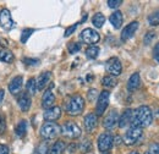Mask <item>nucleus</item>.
<instances>
[{
	"label": "nucleus",
	"mask_w": 159,
	"mask_h": 154,
	"mask_svg": "<svg viewBox=\"0 0 159 154\" xmlns=\"http://www.w3.org/2000/svg\"><path fill=\"white\" fill-rule=\"evenodd\" d=\"M153 121V114L152 110L149 109V106L147 105H142L137 108L136 110H134V116H132V121H131V126L132 127H148Z\"/></svg>",
	"instance_id": "nucleus-1"
},
{
	"label": "nucleus",
	"mask_w": 159,
	"mask_h": 154,
	"mask_svg": "<svg viewBox=\"0 0 159 154\" xmlns=\"http://www.w3.org/2000/svg\"><path fill=\"white\" fill-rule=\"evenodd\" d=\"M65 109L70 115H80L84 109V99L80 94H75V96L70 97L69 100L66 102Z\"/></svg>",
	"instance_id": "nucleus-2"
},
{
	"label": "nucleus",
	"mask_w": 159,
	"mask_h": 154,
	"mask_svg": "<svg viewBox=\"0 0 159 154\" xmlns=\"http://www.w3.org/2000/svg\"><path fill=\"white\" fill-rule=\"evenodd\" d=\"M61 134V129L55 122H45L40 127V136L44 139H54Z\"/></svg>",
	"instance_id": "nucleus-3"
},
{
	"label": "nucleus",
	"mask_w": 159,
	"mask_h": 154,
	"mask_svg": "<svg viewBox=\"0 0 159 154\" xmlns=\"http://www.w3.org/2000/svg\"><path fill=\"white\" fill-rule=\"evenodd\" d=\"M61 134L70 138V139H76L81 136V129L77 124L72 122V121H66L61 127Z\"/></svg>",
	"instance_id": "nucleus-4"
},
{
	"label": "nucleus",
	"mask_w": 159,
	"mask_h": 154,
	"mask_svg": "<svg viewBox=\"0 0 159 154\" xmlns=\"http://www.w3.org/2000/svg\"><path fill=\"white\" fill-rule=\"evenodd\" d=\"M109 98H110V93L108 91H103L100 92L98 99H97V106H96V115L102 116L104 114V111L107 110L108 105H109Z\"/></svg>",
	"instance_id": "nucleus-5"
},
{
	"label": "nucleus",
	"mask_w": 159,
	"mask_h": 154,
	"mask_svg": "<svg viewBox=\"0 0 159 154\" xmlns=\"http://www.w3.org/2000/svg\"><path fill=\"white\" fill-rule=\"evenodd\" d=\"M80 38H81V40H82L83 43L93 45V44L98 43L100 40V36L97 31H94V29H92V28H86V29H83V31L81 32Z\"/></svg>",
	"instance_id": "nucleus-6"
},
{
	"label": "nucleus",
	"mask_w": 159,
	"mask_h": 154,
	"mask_svg": "<svg viewBox=\"0 0 159 154\" xmlns=\"http://www.w3.org/2000/svg\"><path fill=\"white\" fill-rule=\"evenodd\" d=\"M142 129L139 127H131L126 131V134L124 135V143L126 146H132L135 144L139 138L142 137Z\"/></svg>",
	"instance_id": "nucleus-7"
},
{
	"label": "nucleus",
	"mask_w": 159,
	"mask_h": 154,
	"mask_svg": "<svg viewBox=\"0 0 159 154\" xmlns=\"http://www.w3.org/2000/svg\"><path fill=\"white\" fill-rule=\"evenodd\" d=\"M105 70L108 74H110V76H119L122 71V65L119 59L113 57L105 62Z\"/></svg>",
	"instance_id": "nucleus-8"
},
{
	"label": "nucleus",
	"mask_w": 159,
	"mask_h": 154,
	"mask_svg": "<svg viewBox=\"0 0 159 154\" xmlns=\"http://www.w3.org/2000/svg\"><path fill=\"white\" fill-rule=\"evenodd\" d=\"M114 144V138L110 134H102L98 137V149L102 153H107Z\"/></svg>",
	"instance_id": "nucleus-9"
},
{
	"label": "nucleus",
	"mask_w": 159,
	"mask_h": 154,
	"mask_svg": "<svg viewBox=\"0 0 159 154\" xmlns=\"http://www.w3.org/2000/svg\"><path fill=\"white\" fill-rule=\"evenodd\" d=\"M0 26L5 29V31H10L14 28L15 22L11 17V14L7 9H2L0 11Z\"/></svg>",
	"instance_id": "nucleus-10"
},
{
	"label": "nucleus",
	"mask_w": 159,
	"mask_h": 154,
	"mask_svg": "<svg viewBox=\"0 0 159 154\" xmlns=\"http://www.w3.org/2000/svg\"><path fill=\"white\" fill-rule=\"evenodd\" d=\"M118 122H119V114H118V111L116 110H111L104 117L103 126L105 129H108V130H111V129H114L116 126Z\"/></svg>",
	"instance_id": "nucleus-11"
},
{
	"label": "nucleus",
	"mask_w": 159,
	"mask_h": 154,
	"mask_svg": "<svg viewBox=\"0 0 159 154\" xmlns=\"http://www.w3.org/2000/svg\"><path fill=\"white\" fill-rule=\"evenodd\" d=\"M137 29H139V22L137 21H134V22L129 23L122 29V32H121V40L122 42H126V40H129L130 38H132Z\"/></svg>",
	"instance_id": "nucleus-12"
},
{
	"label": "nucleus",
	"mask_w": 159,
	"mask_h": 154,
	"mask_svg": "<svg viewBox=\"0 0 159 154\" xmlns=\"http://www.w3.org/2000/svg\"><path fill=\"white\" fill-rule=\"evenodd\" d=\"M17 104L20 106V109L22 111H28L30 108H31V104H32V99L31 96L27 93V92H21L19 97H17Z\"/></svg>",
	"instance_id": "nucleus-13"
},
{
	"label": "nucleus",
	"mask_w": 159,
	"mask_h": 154,
	"mask_svg": "<svg viewBox=\"0 0 159 154\" xmlns=\"http://www.w3.org/2000/svg\"><path fill=\"white\" fill-rule=\"evenodd\" d=\"M61 116V109L59 106H52L49 109H47L43 114V117L48 121V122H52V121H57L58 119H60Z\"/></svg>",
	"instance_id": "nucleus-14"
},
{
	"label": "nucleus",
	"mask_w": 159,
	"mask_h": 154,
	"mask_svg": "<svg viewBox=\"0 0 159 154\" xmlns=\"http://www.w3.org/2000/svg\"><path fill=\"white\" fill-rule=\"evenodd\" d=\"M54 103H55V96L52 92V89L49 88L44 92V94L42 97V106L44 109H49V108L54 106Z\"/></svg>",
	"instance_id": "nucleus-15"
},
{
	"label": "nucleus",
	"mask_w": 159,
	"mask_h": 154,
	"mask_svg": "<svg viewBox=\"0 0 159 154\" xmlns=\"http://www.w3.org/2000/svg\"><path fill=\"white\" fill-rule=\"evenodd\" d=\"M97 122H98V116L94 113H89L88 115L84 117V129L87 132H92L96 127H97Z\"/></svg>",
	"instance_id": "nucleus-16"
},
{
	"label": "nucleus",
	"mask_w": 159,
	"mask_h": 154,
	"mask_svg": "<svg viewBox=\"0 0 159 154\" xmlns=\"http://www.w3.org/2000/svg\"><path fill=\"white\" fill-rule=\"evenodd\" d=\"M22 83H23V78L22 76H16L11 79V82L9 83V91L12 94H19L22 88Z\"/></svg>",
	"instance_id": "nucleus-17"
},
{
	"label": "nucleus",
	"mask_w": 159,
	"mask_h": 154,
	"mask_svg": "<svg viewBox=\"0 0 159 154\" xmlns=\"http://www.w3.org/2000/svg\"><path fill=\"white\" fill-rule=\"evenodd\" d=\"M132 116H134V110H132V109H126V110L122 113V115L120 116L119 127L124 129V127H126L129 124H131Z\"/></svg>",
	"instance_id": "nucleus-18"
},
{
	"label": "nucleus",
	"mask_w": 159,
	"mask_h": 154,
	"mask_svg": "<svg viewBox=\"0 0 159 154\" xmlns=\"http://www.w3.org/2000/svg\"><path fill=\"white\" fill-rule=\"evenodd\" d=\"M139 84H141V77H139V72L132 74L131 77L129 78V82H127V89H129V92H134V91H136V89L139 87Z\"/></svg>",
	"instance_id": "nucleus-19"
},
{
	"label": "nucleus",
	"mask_w": 159,
	"mask_h": 154,
	"mask_svg": "<svg viewBox=\"0 0 159 154\" xmlns=\"http://www.w3.org/2000/svg\"><path fill=\"white\" fill-rule=\"evenodd\" d=\"M109 21H110V23L113 25L114 28L119 29L120 27H121V25H122V22H124V16H122V14L120 11H115V12H113L110 15Z\"/></svg>",
	"instance_id": "nucleus-20"
},
{
	"label": "nucleus",
	"mask_w": 159,
	"mask_h": 154,
	"mask_svg": "<svg viewBox=\"0 0 159 154\" xmlns=\"http://www.w3.org/2000/svg\"><path fill=\"white\" fill-rule=\"evenodd\" d=\"M50 77H52V72H49V71H48V72H43V74L38 77V79H37V91L44 89V87L48 84Z\"/></svg>",
	"instance_id": "nucleus-21"
},
{
	"label": "nucleus",
	"mask_w": 159,
	"mask_h": 154,
	"mask_svg": "<svg viewBox=\"0 0 159 154\" xmlns=\"http://www.w3.org/2000/svg\"><path fill=\"white\" fill-rule=\"evenodd\" d=\"M65 149V143L62 141H57L49 149L47 154H61Z\"/></svg>",
	"instance_id": "nucleus-22"
},
{
	"label": "nucleus",
	"mask_w": 159,
	"mask_h": 154,
	"mask_svg": "<svg viewBox=\"0 0 159 154\" xmlns=\"http://www.w3.org/2000/svg\"><path fill=\"white\" fill-rule=\"evenodd\" d=\"M0 61L10 64L14 61V54L9 49H0Z\"/></svg>",
	"instance_id": "nucleus-23"
},
{
	"label": "nucleus",
	"mask_w": 159,
	"mask_h": 154,
	"mask_svg": "<svg viewBox=\"0 0 159 154\" xmlns=\"http://www.w3.org/2000/svg\"><path fill=\"white\" fill-rule=\"evenodd\" d=\"M27 132V121L26 120H21L20 122L16 125L15 127V134L17 137H23Z\"/></svg>",
	"instance_id": "nucleus-24"
},
{
	"label": "nucleus",
	"mask_w": 159,
	"mask_h": 154,
	"mask_svg": "<svg viewBox=\"0 0 159 154\" xmlns=\"http://www.w3.org/2000/svg\"><path fill=\"white\" fill-rule=\"evenodd\" d=\"M26 89H27V93L30 96H34L36 92H37V79L30 78L26 83Z\"/></svg>",
	"instance_id": "nucleus-25"
},
{
	"label": "nucleus",
	"mask_w": 159,
	"mask_h": 154,
	"mask_svg": "<svg viewBox=\"0 0 159 154\" xmlns=\"http://www.w3.org/2000/svg\"><path fill=\"white\" fill-rule=\"evenodd\" d=\"M98 55H99V48L97 45H91L86 49V57L88 59H91V60L97 59Z\"/></svg>",
	"instance_id": "nucleus-26"
},
{
	"label": "nucleus",
	"mask_w": 159,
	"mask_h": 154,
	"mask_svg": "<svg viewBox=\"0 0 159 154\" xmlns=\"http://www.w3.org/2000/svg\"><path fill=\"white\" fill-rule=\"evenodd\" d=\"M116 79L114 78L113 76H104L103 77V79H102V84L104 86V87H107V88H114L115 86H116Z\"/></svg>",
	"instance_id": "nucleus-27"
},
{
	"label": "nucleus",
	"mask_w": 159,
	"mask_h": 154,
	"mask_svg": "<svg viewBox=\"0 0 159 154\" xmlns=\"http://www.w3.org/2000/svg\"><path fill=\"white\" fill-rule=\"evenodd\" d=\"M104 22H105V17H104V15L100 14V12H97V14L93 16V19H92V23H93L94 27H97V28L103 27Z\"/></svg>",
	"instance_id": "nucleus-28"
},
{
	"label": "nucleus",
	"mask_w": 159,
	"mask_h": 154,
	"mask_svg": "<svg viewBox=\"0 0 159 154\" xmlns=\"http://www.w3.org/2000/svg\"><path fill=\"white\" fill-rule=\"evenodd\" d=\"M148 22L151 26H158L159 25V10L152 12L149 16H148Z\"/></svg>",
	"instance_id": "nucleus-29"
},
{
	"label": "nucleus",
	"mask_w": 159,
	"mask_h": 154,
	"mask_svg": "<svg viewBox=\"0 0 159 154\" xmlns=\"http://www.w3.org/2000/svg\"><path fill=\"white\" fill-rule=\"evenodd\" d=\"M48 153V143L47 142H42L40 144L37 146V148L34 149L33 154H47Z\"/></svg>",
	"instance_id": "nucleus-30"
},
{
	"label": "nucleus",
	"mask_w": 159,
	"mask_h": 154,
	"mask_svg": "<svg viewBox=\"0 0 159 154\" xmlns=\"http://www.w3.org/2000/svg\"><path fill=\"white\" fill-rule=\"evenodd\" d=\"M67 50H69V53L70 54H76V53H79L80 50H81V44L79 43H69V45H67Z\"/></svg>",
	"instance_id": "nucleus-31"
},
{
	"label": "nucleus",
	"mask_w": 159,
	"mask_h": 154,
	"mask_svg": "<svg viewBox=\"0 0 159 154\" xmlns=\"http://www.w3.org/2000/svg\"><path fill=\"white\" fill-rule=\"evenodd\" d=\"M156 38V32H153V31H149V32H147L146 33V36L143 37V43L146 44V45H148V44H151L152 43V40Z\"/></svg>",
	"instance_id": "nucleus-32"
},
{
	"label": "nucleus",
	"mask_w": 159,
	"mask_h": 154,
	"mask_svg": "<svg viewBox=\"0 0 159 154\" xmlns=\"http://www.w3.org/2000/svg\"><path fill=\"white\" fill-rule=\"evenodd\" d=\"M33 32H34V29H32V28H27V29H25V31L22 32V36H21V42H22V43H26Z\"/></svg>",
	"instance_id": "nucleus-33"
},
{
	"label": "nucleus",
	"mask_w": 159,
	"mask_h": 154,
	"mask_svg": "<svg viewBox=\"0 0 159 154\" xmlns=\"http://www.w3.org/2000/svg\"><path fill=\"white\" fill-rule=\"evenodd\" d=\"M80 148H81V152H82V153H87V152H89V151H91V141H88V139L83 141V142L81 143Z\"/></svg>",
	"instance_id": "nucleus-34"
},
{
	"label": "nucleus",
	"mask_w": 159,
	"mask_h": 154,
	"mask_svg": "<svg viewBox=\"0 0 159 154\" xmlns=\"http://www.w3.org/2000/svg\"><path fill=\"white\" fill-rule=\"evenodd\" d=\"M5 130H6V119H5L4 114L0 113V135H2L5 132Z\"/></svg>",
	"instance_id": "nucleus-35"
},
{
	"label": "nucleus",
	"mask_w": 159,
	"mask_h": 154,
	"mask_svg": "<svg viewBox=\"0 0 159 154\" xmlns=\"http://www.w3.org/2000/svg\"><path fill=\"white\" fill-rule=\"evenodd\" d=\"M148 154H159V143H152L149 146Z\"/></svg>",
	"instance_id": "nucleus-36"
},
{
	"label": "nucleus",
	"mask_w": 159,
	"mask_h": 154,
	"mask_svg": "<svg viewBox=\"0 0 159 154\" xmlns=\"http://www.w3.org/2000/svg\"><path fill=\"white\" fill-rule=\"evenodd\" d=\"M77 26H79V23H75V25H72V26H70V27H67L66 28V31H65V37H69V36H71L75 31H76V28H77Z\"/></svg>",
	"instance_id": "nucleus-37"
},
{
	"label": "nucleus",
	"mask_w": 159,
	"mask_h": 154,
	"mask_svg": "<svg viewBox=\"0 0 159 154\" xmlns=\"http://www.w3.org/2000/svg\"><path fill=\"white\" fill-rule=\"evenodd\" d=\"M23 64H26V65H30V66H33V65H38V64H39V60H38V59L25 58V59H23Z\"/></svg>",
	"instance_id": "nucleus-38"
},
{
	"label": "nucleus",
	"mask_w": 159,
	"mask_h": 154,
	"mask_svg": "<svg viewBox=\"0 0 159 154\" xmlns=\"http://www.w3.org/2000/svg\"><path fill=\"white\" fill-rule=\"evenodd\" d=\"M121 4H122L121 0H108V5H109V7H111V9L119 7Z\"/></svg>",
	"instance_id": "nucleus-39"
},
{
	"label": "nucleus",
	"mask_w": 159,
	"mask_h": 154,
	"mask_svg": "<svg viewBox=\"0 0 159 154\" xmlns=\"http://www.w3.org/2000/svg\"><path fill=\"white\" fill-rule=\"evenodd\" d=\"M97 89H89V92H88V99L92 102V100H94V98H97Z\"/></svg>",
	"instance_id": "nucleus-40"
},
{
	"label": "nucleus",
	"mask_w": 159,
	"mask_h": 154,
	"mask_svg": "<svg viewBox=\"0 0 159 154\" xmlns=\"http://www.w3.org/2000/svg\"><path fill=\"white\" fill-rule=\"evenodd\" d=\"M10 151H9V147L5 146V144H0V154H9Z\"/></svg>",
	"instance_id": "nucleus-41"
},
{
	"label": "nucleus",
	"mask_w": 159,
	"mask_h": 154,
	"mask_svg": "<svg viewBox=\"0 0 159 154\" xmlns=\"http://www.w3.org/2000/svg\"><path fill=\"white\" fill-rule=\"evenodd\" d=\"M153 54H154V59L159 62V43L156 44L154 47V50H153Z\"/></svg>",
	"instance_id": "nucleus-42"
},
{
	"label": "nucleus",
	"mask_w": 159,
	"mask_h": 154,
	"mask_svg": "<svg viewBox=\"0 0 159 154\" xmlns=\"http://www.w3.org/2000/svg\"><path fill=\"white\" fill-rule=\"evenodd\" d=\"M4 96H5L4 89H0V105H1V103L4 102Z\"/></svg>",
	"instance_id": "nucleus-43"
},
{
	"label": "nucleus",
	"mask_w": 159,
	"mask_h": 154,
	"mask_svg": "<svg viewBox=\"0 0 159 154\" xmlns=\"http://www.w3.org/2000/svg\"><path fill=\"white\" fill-rule=\"evenodd\" d=\"M130 154H139V152H131Z\"/></svg>",
	"instance_id": "nucleus-44"
},
{
	"label": "nucleus",
	"mask_w": 159,
	"mask_h": 154,
	"mask_svg": "<svg viewBox=\"0 0 159 154\" xmlns=\"http://www.w3.org/2000/svg\"><path fill=\"white\" fill-rule=\"evenodd\" d=\"M103 154H110V153H103Z\"/></svg>",
	"instance_id": "nucleus-45"
},
{
	"label": "nucleus",
	"mask_w": 159,
	"mask_h": 154,
	"mask_svg": "<svg viewBox=\"0 0 159 154\" xmlns=\"http://www.w3.org/2000/svg\"><path fill=\"white\" fill-rule=\"evenodd\" d=\"M158 115H159V110H158Z\"/></svg>",
	"instance_id": "nucleus-46"
}]
</instances>
